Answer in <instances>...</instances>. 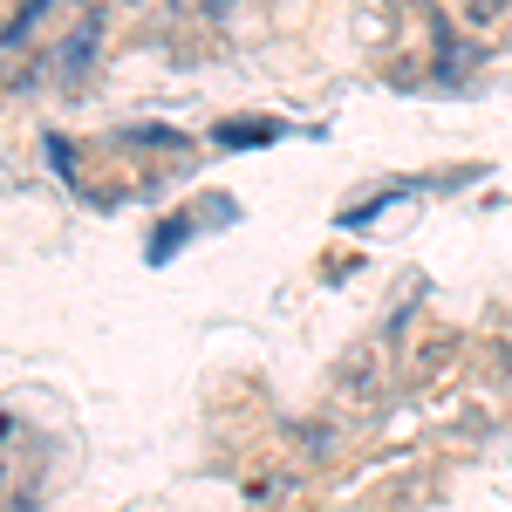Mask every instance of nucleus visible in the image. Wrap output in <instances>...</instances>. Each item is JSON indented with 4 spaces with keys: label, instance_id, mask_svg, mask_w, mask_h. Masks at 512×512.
Masks as SVG:
<instances>
[{
    "label": "nucleus",
    "instance_id": "2",
    "mask_svg": "<svg viewBox=\"0 0 512 512\" xmlns=\"http://www.w3.org/2000/svg\"><path fill=\"white\" fill-rule=\"evenodd\" d=\"M96 41H103V7H82L76 28H69V41H62V82H82V76H89Z\"/></svg>",
    "mask_w": 512,
    "mask_h": 512
},
{
    "label": "nucleus",
    "instance_id": "1",
    "mask_svg": "<svg viewBox=\"0 0 512 512\" xmlns=\"http://www.w3.org/2000/svg\"><path fill=\"white\" fill-rule=\"evenodd\" d=\"M431 41H437V89H465L472 62H485V48H465L451 14H431Z\"/></svg>",
    "mask_w": 512,
    "mask_h": 512
},
{
    "label": "nucleus",
    "instance_id": "4",
    "mask_svg": "<svg viewBox=\"0 0 512 512\" xmlns=\"http://www.w3.org/2000/svg\"><path fill=\"white\" fill-rule=\"evenodd\" d=\"M417 192H424V178H396V185H383L376 198H362V205H349V212H342L335 226H349V233H369V226H376V219L390 212L396 198H417Z\"/></svg>",
    "mask_w": 512,
    "mask_h": 512
},
{
    "label": "nucleus",
    "instance_id": "11",
    "mask_svg": "<svg viewBox=\"0 0 512 512\" xmlns=\"http://www.w3.org/2000/svg\"><path fill=\"white\" fill-rule=\"evenodd\" d=\"M499 369H512V342H499Z\"/></svg>",
    "mask_w": 512,
    "mask_h": 512
},
{
    "label": "nucleus",
    "instance_id": "3",
    "mask_svg": "<svg viewBox=\"0 0 512 512\" xmlns=\"http://www.w3.org/2000/svg\"><path fill=\"white\" fill-rule=\"evenodd\" d=\"M280 137H287V123H274V117L212 123V144H219V151H260V144H280Z\"/></svg>",
    "mask_w": 512,
    "mask_h": 512
},
{
    "label": "nucleus",
    "instance_id": "8",
    "mask_svg": "<svg viewBox=\"0 0 512 512\" xmlns=\"http://www.w3.org/2000/svg\"><path fill=\"white\" fill-rule=\"evenodd\" d=\"M123 144H164V151H185V130H164V123H130L117 130Z\"/></svg>",
    "mask_w": 512,
    "mask_h": 512
},
{
    "label": "nucleus",
    "instance_id": "7",
    "mask_svg": "<svg viewBox=\"0 0 512 512\" xmlns=\"http://www.w3.org/2000/svg\"><path fill=\"white\" fill-rule=\"evenodd\" d=\"M41 14H48L41 0H21V7H14V21H0V48H14V41H28V35L41 28Z\"/></svg>",
    "mask_w": 512,
    "mask_h": 512
},
{
    "label": "nucleus",
    "instance_id": "6",
    "mask_svg": "<svg viewBox=\"0 0 512 512\" xmlns=\"http://www.w3.org/2000/svg\"><path fill=\"white\" fill-rule=\"evenodd\" d=\"M335 383H342V396H376V390H383V362H376L369 349H349Z\"/></svg>",
    "mask_w": 512,
    "mask_h": 512
},
{
    "label": "nucleus",
    "instance_id": "9",
    "mask_svg": "<svg viewBox=\"0 0 512 512\" xmlns=\"http://www.w3.org/2000/svg\"><path fill=\"white\" fill-rule=\"evenodd\" d=\"M499 14H506V7H499V0H472V7H458V28H499Z\"/></svg>",
    "mask_w": 512,
    "mask_h": 512
},
{
    "label": "nucleus",
    "instance_id": "5",
    "mask_svg": "<svg viewBox=\"0 0 512 512\" xmlns=\"http://www.w3.org/2000/svg\"><path fill=\"white\" fill-rule=\"evenodd\" d=\"M192 233H198V212H171V219H158V233L144 239V260H151V267L178 260V253L192 246Z\"/></svg>",
    "mask_w": 512,
    "mask_h": 512
},
{
    "label": "nucleus",
    "instance_id": "10",
    "mask_svg": "<svg viewBox=\"0 0 512 512\" xmlns=\"http://www.w3.org/2000/svg\"><path fill=\"white\" fill-rule=\"evenodd\" d=\"M301 444H308V451H315V458H321V451L335 444V431H328V424H301Z\"/></svg>",
    "mask_w": 512,
    "mask_h": 512
}]
</instances>
